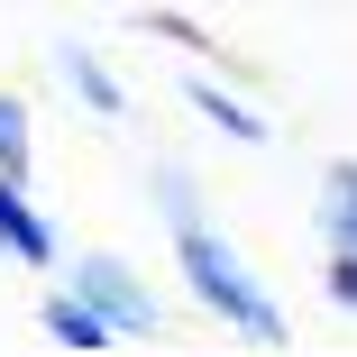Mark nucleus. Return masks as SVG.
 <instances>
[{
    "instance_id": "obj_1",
    "label": "nucleus",
    "mask_w": 357,
    "mask_h": 357,
    "mask_svg": "<svg viewBox=\"0 0 357 357\" xmlns=\"http://www.w3.org/2000/svg\"><path fill=\"white\" fill-rule=\"evenodd\" d=\"M174 275H183V294L220 321L229 339H248V348H284L294 339V321H284V303L257 284V266L211 229V220H192V229H174Z\"/></svg>"
},
{
    "instance_id": "obj_2",
    "label": "nucleus",
    "mask_w": 357,
    "mask_h": 357,
    "mask_svg": "<svg viewBox=\"0 0 357 357\" xmlns=\"http://www.w3.org/2000/svg\"><path fill=\"white\" fill-rule=\"evenodd\" d=\"M64 284L119 330V339H165V303H156V284L137 275L128 257H110V248H83L74 266H64Z\"/></svg>"
},
{
    "instance_id": "obj_3",
    "label": "nucleus",
    "mask_w": 357,
    "mask_h": 357,
    "mask_svg": "<svg viewBox=\"0 0 357 357\" xmlns=\"http://www.w3.org/2000/svg\"><path fill=\"white\" fill-rule=\"evenodd\" d=\"M0 257H10V266H28V275H55V266H64V248H55V220L37 211L28 174H0Z\"/></svg>"
},
{
    "instance_id": "obj_4",
    "label": "nucleus",
    "mask_w": 357,
    "mask_h": 357,
    "mask_svg": "<svg viewBox=\"0 0 357 357\" xmlns=\"http://www.w3.org/2000/svg\"><path fill=\"white\" fill-rule=\"evenodd\" d=\"M55 83L74 92V110H92L101 128H119V119L137 110V101H128V83L110 74V64H101V55H92L83 37H55Z\"/></svg>"
},
{
    "instance_id": "obj_5",
    "label": "nucleus",
    "mask_w": 357,
    "mask_h": 357,
    "mask_svg": "<svg viewBox=\"0 0 357 357\" xmlns=\"http://www.w3.org/2000/svg\"><path fill=\"white\" fill-rule=\"evenodd\" d=\"M174 101H192V119H202V128H220L229 147H266V137H275V128H266V110H257V101H238L220 74H183V92H174Z\"/></svg>"
},
{
    "instance_id": "obj_6",
    "label": "nucleus",
    "mask_w": 357,
    "mask_h": 357,
    "mask_svg": "<svg viewBox=\"0 0 357 357\" xmlns=\"http://www.w3.org/2000/svg\"><path fill=\"white\" fill-rule=\"evenodd\" d=\"M312 229H321V248H330V257H357V156H330V165H321Z\"/></svg>"
},
{
    "instance_id": "obj_7",
    "label": "nucleus",
    "mask_w": 357,
    "mask_h": 357,
    "mask_svg": "<svg viewBox=\"0 0 357 357\" xmlns=\"http://www.w3.org/2000/svg\"><path fill=\"white\" fill-rule=\"evenodd\" d=\"M147 202H156L165 238H174V229H192V220H211V202H202V174H192L183 156H156V165H147Z\"/></svg>"
},
{
    "instance_id": "obj_8",
    "label": "nucleus",
    "mask_w": 357,
    "mask_h": 357,
    "mask_svg": "<svg viewBox=\"0 0 357 357\" xmlns=\"http://www.w3.org/2000/svg\"><path fill=\"white\" fill-rule=\"evenodd\" d=\"M37 330H46L55 348H83V357L119 339V330H110V321H101V312H92L83 294H74V284H55V294H46V312H37Z\"/></svg>"
},
{
    "instance_id": "obj_9",
    "label": "nucleus",
    "mask_w": 357,
    "mask_h": 357,
    "mask_svg": "<svg viewBox=\"0 0 357 357\" xmlns=\"http://www.w3.org/2000/svg\"><path fill=\"white\" fill-rule=\"evenodd\" d=\"M37 165V119L19 92H0V174H28Z\"/></svg>"
},
{
    "instance_id": "obj_10",
    "label": "nucleus",
    "mask_w": 357,
    "mask_h": 357,
    "mask_svg": "<svg viewBox=\"0 0 357 357\" xmlns=\"http://www.w3.org/2000/svg\"><path fill=\"white\" fill-rule=\"evenodd\" d=\"M321 294H330V303L357 321V257H330V266H321Z\"/></svg>"
}]
</instances>
